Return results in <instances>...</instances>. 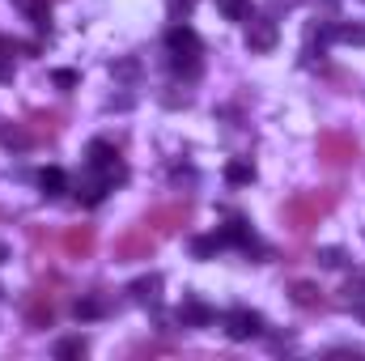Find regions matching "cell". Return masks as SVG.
Instances as JSON below:
<instances>
[{
    "mask_svg": "<svg viewBox=\"0 0 365 361\" xmlns=\"http://www.w3.org/2000/svg\"><path fill=\"white\" fill-rule=\"evenodd\" d=\"M361 319H365V306H361Z\"/></svg>",
    "mask_w": 365,
    "mask_h": 361,
    "instance_id": "cell-31",
    "label": "cell"
},
{
    "mask_svg": "<svg viewBox=\"0 0 365 361\" xmlns=\"http://www.w3.org/2000/svg\"><path fill=\"white\" fill-rule=\"evenodd\" d=\"M13 56H17V43L9 34H0V60H13Z\"/></svg>",
    "mask_w": 365,
    "mask_h": 361,
    "instance_id": "cell-28",
    "label": "cell"
},
{
    "mask_svg": "<svg viewBox=\"0 0 365 361\" xmlns=\"http://www.w3.org/2000/svg\"><path fill=\"white\" fill-rule=\"evenodd\" d=\"M106 187H110V183L106 179H98V183H81V187H77V200H81V204H102V195H106Z\"/></svg>",
    "mask_w": 365,
    "mask_h": 361,
    "instance_id": "cell-22",
    "label": "cell"
},
{
    "mask_svg": "<svg viewBox=\"0 0 365 361\" xmlns=\"http://www.w3.org/2000/svg\"><path fill=\"white\" fill-rule=\"evenodd\" d=\"M357 158H361V145L349 132H319V162L327 171H349L357 166Z\"/></svg>",
    "mask_w": 365,
    "mask_h": 361,
    "instance_id": "cell-3",
    "label": "cell"
},
{
    "mask_svg": "<svg viewBox=\"0 0 365 361\" xmlns=\"http://www.w3.org/2000/svg\"><path fill=\"white\" fill-rule=\"evenodd\" d=\"M93 243H98V238H93V225H68L64 238H60V247H64L68 260H90Z\"/></svg>",
    "mask_w": 365,
    "mask_h": 361,
    "instance_id": "cell-9",
    "label": "cell"
},
{
    "mask_svg": "<svg viewBox=\"0 0 365 361\" xmlns=\"http://www.w3.org/2000/svg\"><path fill=\"white\" fill-rule=\"evenodd\" d=\"M336 39H344V43H365V26H336Z\"/></svg>",
    "mask_w": 365,
    "mask_h": 361,
    "instance_id": "cell-25",
    "label": "cell"
},
{
    "mask_svg": "<svg viewBox=\"0 0 365 361\" xmlns=\"http://www.w3.org/2000/svg\"><path fill=\"white\" fill-rule=\"evenodd\" d=\"M90 166H93V171H102V179H106V183H119V179H123L119 149H115L110 141H90Z\"/></svg>",
    "mask_w": 365,
    "mask_h": 361,
    "instance_id": "cell-7",
    "label": "cell"
},
{
    "mask_svg": "<svg viewBox=\"0 0 365 361\" xmlns=\"http://www.w3.org/2000/svg\"><path fill=\"white\" fill-rule=\"evenodd\" d=\"M217 238H221V247H247V251H251V230H247V221H230Z\"/></svg>",
    "mask_w": 365,
    "mask_h": 361,
    "instance_id": "cell-19",
    "label": "cell"
},
{
    "mask_svg": "<svg viewBox=\"0 0 365 361\" xmlns=\"http://www.w3.org/2000/svg\"><path fill=\"white\" fill-rule=\"evenodd\" d=\"M289 298H293V306H302V310H323V306H327L323 289L310 285V280H293V285H289Z\"/></svg>",
    "mask_w": 365,
    "mask_h": 361,
    "instance_id": "cell-11",
    "label": "cell"
},
{
    "mask_svg": "<svg viewBox=\"0 0 365 361\" xmlns=\"http://www.w3.org/2000/svg\"><path fill=\"white\" fill-rule=\"evenodd\" d=\"M0 260H9V247H4V243H0Z\"/></svg>",
    "mask_w": 365,
    "mask_h": 361,
    "instance_id": "cell-30",
    "label": "cell"
},
{
    "mask_svg": "<svg viewBox=\"0 0 365 361\" xmlns=\"http://www.w3.org/2000/svg\"><path fill=\"white\" fill-rule=\"evenodd\" d=\"M247 47L259 51V56L272 51L276 47V21L272 17H255V21H251V30H247Z\"/></svg>",
    "mask_w": 365,
    "mask_h": 361,
    "instance_id": "cell-10",
    "label": "cell"
},
{
    "mask_svg": "<svg viewBox=\"0 0 365 361\" xmlns=\"http://www.w3.org/2000/svg\"><path fill=\"white\" fill-rule=\"evenodd\" d=\"M26 128H30L34 141H56V136H60V115H56V111H34V115L26 119Z\"/></svg>",
    "mask_w": 365,
    "mask_h": 361,
    "instance_id": "cell-12",
    "label": "cell"
},
{
    "mask_svg": "<svg viewBox=\"0 0 365 361\" xmlns=\"http://www.w3.org/2000/svg\"><path fill=\"white\" fill-rule=\"evenodd\" d=\"M38 191H43V195H64V191H68V175H64L60 166L38 171Z\"/></svg>",
    "mask_w": 365,
    "mask_h": 361,
    "instance_id": "cell-16",
    "label": "cell"
},
{
    "mask_svg": "<svg viewBox=\"0 0 365 361\" xmlns=\"http://www.w3.org/2000/svg\"><path fill=\"white\" fill-rule=\"evenodd\" d=\"M251 179H255V166H251V162H230V166H225V183H230V187H247Z\"/></svg>",
    "mask_w": 365,
    "mask_h": 361,
    "instance_id": "cell-21",
    "label": "cell"
},
{
    "mask_svg": "<svg viewBox=\"0 0 365 361\" xmlns=\"http://www.w3.org/2000/svg\"><path fill=\"white\" fill-rule=\"evenodd\" d=\"M26 323H30L34 332L56 323V298H51L47 289H30V293H26Z\"/></svg>",
    "mask_w": 365,
    "mask_h": 361,
    "instance_id": "cell-6",
    "label": "cell"
},
{
    "mask_svg": "<svg viewBox=\"0 0 365 361\" xmlns=\"http://www.w3.org/2000/svg\"><path fill=\"white\" fill-rule=\"evenodd\" d=\"M158 251V234H149L145 225H132L115 238V264H140V260H153Z\"/></svg>",
    "mask_w": 365,
    "mask_h": 361,
    "instance_id": "cell-5",
    "label": "cell"
},
{
    "mask_svg": "<svg viewBox=\"0 0 365 361\" xmlns=\"http://www.w3.org/2000/svg\"><path fill=\"white\" fill-rule=\"evenodd\" d=\"M336 204H340V191L336 187H319V191H297V195H289L284 200V208H280V217H284V225L302 238V234H310L323 217H331L336 213Z\"/></svg>",
    "mask_w": 365,
    "mask_h": 361,
    "instance_id": "cell-1",
    "label": "cell"
},
{
    "mask_svg": "<svg viewBox=\"0 0 365 361\" xmlns=\"http://www.w3.org/2000/svg\"><path fill=\"white\" fill-rule=\"evenodd\" d=\"M73 310H77V319H81V323H93V319H102V315H106V298H102V293H86Z\"/></svg>",
    "mask_w": 365,
    "mask_h": 361,
    "instance_id": "cell-17",
    "label": "cell"
},
{
    "mask_svg": "<svg viewBox=\"0 0 365 361\" xmlns=\"http://www.w3.org/2000/svg\"><path fill=\"white\" fill-rule=\"evenodd\" d=\"M221 13L230 21H247L251 17V0H221Z\"/></svg>",
    "mask_w": 365,
    "mask_h": 361,
    "instance_id": "cell-23",
    "label": "cell"
},
{
    "mask_svg": "<svg viewBox=\"0 0 365 361\" xmlns=\"http://www.w3.org/2000/svg\"><path fill=\"white\" fill-rule=\"evenodd\" d=\"M13 4H17L38 30H51V4H47V0H13Z\"/></svg>",
    "mask_w": 365,
    "mask_h": 361,
    "instance_id": "cell-15",
    "label": "cell"
},
{
    "mask_svg": "<svg viewBox=\"0 0 365 361\" xmlns=\"http://www.w3.org/2000/svg\"><path fill=\"white\" fill-rule=\"evenodd\" d=\"M212 251H221V238H217V234H212V238H191V255H195V260H208Z\"/></svg>",
    "mask_w": 365,
    "mask_h": 361,
    "instance_id": "cell-24",
    "label": "cell"
},
{
    "mask_svg": "<svg viewBox=\"0 0 365 361\" xmlns=\"http://www.w3.org/2000/svg\"><path fill=\"white\" fill-rule=\"evenodd\" d=\"M166 51H170V68L195 77L200 73V39L191 26H170L166 30Z\"/></svg>",
    "mask_w": 365,
    "mask_h": 361,
    "instance_id": "cell-2",
    "label": "cell"
},
{
    "mask_svg": "<svg viewBox=\"0 0 365 361\" xmlns=\"http://www.w3.org/2000/svg\"><path fill=\"white\" fill-rule=\"evenodd\" d=\"M90 353V345H86V336H64L60 345H56V357L60 361H77Z\"/></svg>",
    "mask_w": 365,
    "mask_h": 361,
    "instance_id": "cell-20",
    "label": "cell"
},
{
    "mask_svg": "<svg viewBox=\"0 0 365 361\" xmlns=\"http://www.w3.org/2000/svg\"><path fill=\"white\" fill-rule=\"evenodd\" d=\"M0 81H13V60H0Z\"/></svg>",
    "mask_w": 365,
    "mask_h": 361,
    "instance_id": "cell-29",
    "label": "cell"
},
{
    "mask_svg": "<svg viewBox=\"0 0 365 361\" xmlns=\"http://www.w3.org/2000/svg\"><path fill=\"white\" fill-rule=\"evenodd\" d=\"M0 141H4L9 149H26V145H34V136H30L26 123H0Z\"/></svg>",
    "mask_w": 365,
    "mask_h": 361,
    "instance_id": "cell-18",
    "label": "cell"
},
{
    "mask_svg": "<svg viewBox=\"0 0 365 361\" xmlns=\"http://www.w3.org/2000/svg\"><path fill=\"white\" fill-rule=\"evenodd\" d=\"M182 225H191V204L187 200H170V204H153L145 213V230L158 234V238H170L179 234Z\"/></svg>",
    "mask_w": 365,
    "mask_h": 361,
    "instance_id": "cell-4",
    "label": "cell"
},
{
    "mask_svg": "<svg viewBox=\"0 0 365 361\" xmlns=\"http://www.w3.org/2000/svg\"><path fill=\"white\" fill-rule=\"evenodd\" d=\"M158 289H162V276L158 272H149V276H140V280H132L128 285V293H132V302H158Z\"/></svg>",
    "mask_w": 365,
    "mask_h": 361,
    "instance_id": "cell-14",
    "label": "cell"
},
{
    "mask_svg": "<svg viewBox=\"0 0 365 361\" xmlns=\"http://www.w3.org/2000/svg\"><path fill=\"white\" fill-rule=\"evenodd\" d=\"M225 332H230V340H255V336L264 332V319H259L255 310L238 306V310L225 315Z\"/></svg>",
    "mask_w": 365,
    "mask_h": 361,
    "instance_id": "cell-8",
    "label": "cell"
},
{
    "mask_svg": "<svg viewBox=\"0 0 365 361\" xmlns=\"http://www.w3.org/2000/svg\"><path fill=\"white\" fill-rule=\"evenodd\" d=\"M319 260H323L327 268H344V251H340V247H323V251H319Z\"/></svg>",
    "mask_w": 365,
    "mask_h": 361,
    "instance_id": "cell-26",
    "label": "cell"
},
{
    "mask_svg": "<svg viewBox=\"0 0 365 361\" xmlns=\"http://www.w3.org/2000/svg\"><path fill=\"white\" fill-rule=\"evenodd\" d=\"M212 319H217V310H212V306H204V302H195V298L179 306V323H187V327H208Z\"/></svg>",
    "mask_w": 365,
    "mask_h": 361,
    "instance_id": "cell-13",
    "label": "cell"
},
{
    "mask_svg": "<svg viewBox=\"0 0 365 361\" xmlns=\"http://www.w3.org/2000/svg\"><path fill=\"white\" fill-rule=\"evenodd\" d=\"M51 81H56L60 90H73V86H77V73H73V68H56V73H51Z\"/></svg>",
    "mask_w": 365,
    "mask_h": 361,
    "instance_id": "cell-27",
    "label": "cell"
}]
</instances>
